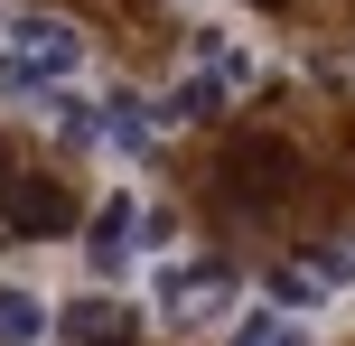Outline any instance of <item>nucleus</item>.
I'll list each match as a JSON object with an SVG mask.
<instances>
[{"label": "nucleus", "instance_id": "5", "mask_svg": "<svg viewBox=\"0 0 355 346\" xmlns=\"http://www.w3.org/2000/svg\"><path fill=\"white\" fill-rule=\"evenodd\" d=\"M94 131H103V150H122V159H141V150H159V103L131 85H103V103H94Z\"/></svg>", "mask_w": 355, "mask_h": 346}, {"label": "nucleus", "instance_id": "12", "mask_svg": "<svg viewBox=\"0 0 355 346\" xmlns=\"http://www.w3.org/2000/svg\"><path fill=\"white\" fill-rule=\"evenodd\" d=\"M225 103H234V94L215 85V75H196V66L178 75V94H168V112H187V122H196V112H225Z\"/></svg>", "mask_w": 355, "mask_h": 346}, {"label": "nucleus", "instance_id": "10", "mask_svg": "<svg viewBox=\"0 0 355 346\" xmlns=\"http://www.w3.org/2000/svg\"><path fill=\"white\" fill-rule=\"evenodd\" d=\"M196 75H215L225 94L252 85V47H234V37H196Z\"/></svg>", "mask_w": 355, "mask_h": 346}, {"label": "nucleus", "instance_id": "2", "mask_svg": "<svg viewBox=\"0 0 355 346\" xmlns=\"http://www.w3.org/2000/svg\"><path fill=\"white\" fill-rule=\"evenodd\" d=\"M150 309H159V328H178V337L215 328V318L234 309V262H215V253L159 262V281H150Z\"/></svg>", "mask_w": 355, "mask_h": 346}, {"label": "nucleus", "instance_id": "1", "mask_svg": "<svg viewBox=\"0 0 355 346\" xmlns=\"http://www.w3.org/2000/svg\"><path fill=\"white\" fill-rule=\"evenodd\" d=\"M85 75V28L75 19H19L10 37H0V94H56Z\"/></svg>", "mask_w": 355, "mask_h": 346}, {"label": "nucleus", "instance_id": "13", "mask_svg": "<svg viewBox=\"0 0 355 346\" xmlns=\"http://www.w3.org/2000/svg\"><path fill=\"white\" fill-rule=\"evenodd\" d=\"M10 187H19V178H10V159H0V206H10Z\"/></svg>", "mask_w": 355, "mask_h": 346}, {"label": "nucleus", "instance_id": "11", "mask_svg": "<svg viewBox=\"0 0 355 346\" xmlns=\"http://www.w3.org/2000/svg\"><path fill=\"white\" fill-rule=\"evenodd\" d=\"M234 346H309V328H300V318H281V309H252L243 328H234Z\"/></svg>", "mask_w": 355, "mask_h": 346}, {"label": "nucleus", "instance_id": "6", "mask_svg": "<svg viewBox=\"0 0 355 346\" xmlns=\"http://www.w3.org/2000/svg\"><path fill=\"white\" fill-rule=\"evenodd\" d=\"M346 281H355V253H337V243H318V253L281 262V272H271V291H281V309H318V300H337Z\"/></svg>", "mask_w": 355, "mask_h": 346}, {"label": "nucleus", "instance_id": "9", "mask_svg": "<svg viewBox=\"0 0 355 346\" xmlns=\"http://www.w3.org/2000/svg\"><path fill=\"white\" fill-rule=\"evenodd\" d=\"M56 328H66L75 346H131V309H122V300H75Z\"/></svg>", "mask_w": 355, "mask_h": 346}, {"label": "nucleus", "instance_id": "4", "mask_svg": "<svg viewBox=\"0 0 355 346\" xmlns=\"http://www.w3.org/2000/svg\"><path fill=\"white\" fill-rule=\"evenodd\" d=\"M141 216H150V206H141V187H103V206L75 225V243H85V262H94V272H122V262L141 253Z\"/></svg>", "mask_w": 355, "mask_h": 346}, {"label": "nucleus", "instance_id": "3", "mask_svg": "<svg viewBox=\"0 0 355 346\" xmlns=\"http://www.w3.org/2000/svg\"><path fill=\"white\" fill-rule=\"evenodd\" d=\"M290 187H300V159H290L281 141H234L225 150V197L243 206V216H271Z\"/></svg>", "mask_w": 355, "mask_h": 346}, {"label": "nucleus", "instance_id": "8", "mask_svg": "<svg viewBox=\"0 0 355 346\" xmlns=\"http://www.w3.org/2000/svg\"><path fill=\"white\" fill-rule=\"evenodd\" d=\"M47 328H56V309H47V300H37L28 281H0V346H37Z\"/></svg>", "mask_w": 355, "mask_h": 346}, {"label": "nucleus", "instance_id": "7", "mask_svg": "<svg viewBox=\"0 0 355 346\" xmlns=\"http://www.w3.org/2000/svg\"><path fill=\"white\" fill-rule=\"evenodd\" d=\"M10 225H19V234H66V225H75V197L56 178H28V187H10Z\"/></svg>", "mask_w": 355, "mask_h": 346}]
</instances>
